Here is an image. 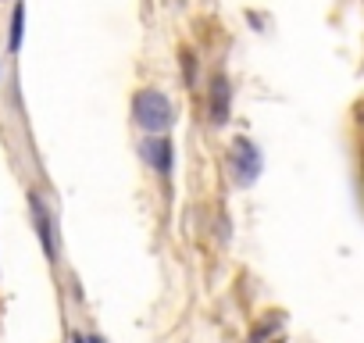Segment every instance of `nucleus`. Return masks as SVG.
<instances>
[{"mask_svg": "<svg viewBox=\"0 0 364 343\" xmlns=\"http://www.w3.org/2000/svg\"><path fill=\"white\" fill-rule=\"evenodd\" d=\"M132 118H136V125H139L143 132L161 136V132L171 129L175 107H171V100H168L161 90H139V93L132 97Z\"/></svg>", "mask_w": 364, "mask_h": 343, "instance_id": "obj_1", "label": "nucleus"}, {"mask_svg": "<svg viewBox=\"0 0 364 343\" xmlns=\"http://www.w3.org/2000/svg\"><path fill=\"white\" fill-rule=\"evenodd\" d=\"M229 164H232V172H236V179H240L243 186H250V183L261 176V150H257V143H250L247 136L232 139V147H229Z\"/></svg>", "mask_w": 364, "mask_h": 343, "instance_id": "obj_2", "label": "nucleus"}, {"mask_svg": "<svg viewBox=\"0 0 364 343\" xmlns=\"http://www.w3.org/2000/svg\"><path fill=\"white\" fill-rule=\"evenodd\" d=\"M139 154H143V161L157 172L161 179H168V176H171V168H175V147H171V139H168L164 132H161V136L143 139Z\"/></svg>", "mask_w": 364, "mask_h": 343, "instance_id": "obj_3", "label": "nucleus"}, {"mask_svg": "<svg viewBox=\"0 0 364 343\" xmlns=\"http://www.w3.org/2000/svg\"><path fill=\"white\" fill-rule=\"evenodd\" d=\"M229 111H232L229 79H225V75H215V83H211V122H215V125H225V122H229Z\"/></svg>", "mask_w": 364, "mask_h": 343, "instance_id": "obj_4", "label": "nucleus"}, {"mask_svg": "<svg viewBox=\"0 0 364 343\" xmlns=\"http://www.w3.org/2000/svg\"><path fill=\"white\" fill-rule=\"evenodd\" d=\"M29 211H33V222H36V236H40V243H43L47 258H54V240H50V211L43 208V201H40L36 194L29 197Z\"/></svg>", "mask_w": 364, "mask_h": 343, "instance_id": "obj_5", "label": "nucleus"}, {"mask_svg": "<svg viewBox=\"0 0 364 343\" xmlns=\"http://www.w3.org/2000/svg\"><path fill=\"white\" fill-rule=\"evenodd\" d=\"M22 36H26V4H22V0H15V11H11V36H8L11 54L22 51Z\"/></svg>", "mask_w": 364, "mask_h": 343, "instance_id": "obj_6", "label": "nucleus"}, {"mask_svg": "<svg viewBox=\"0 0 364 343\" xmlns=\"http://www.w3.org/2000/svg\"><path fill=\"white\" fill-rule=\"evenodd\" d=\"M75 343H90V336H75Z\"/></svg>", "mask_w": 364, "mask_h": 343, "instance_id": "obj_7", "label": "nucleus"}, {"mask_svg": "<svg viewBox=\"0 0 364 343\" xmlns=\"http://www.w3.org/2000/svg\"><path fill=\"white\" fill-rule=\"evenodd\" d=\"M90 343H104V339H100V336H90Z\"/></svg>", "mask_w": 364, "mask_h": 343, "instance_id": "obj_8", "label": "nucleus"}]
</instances>
